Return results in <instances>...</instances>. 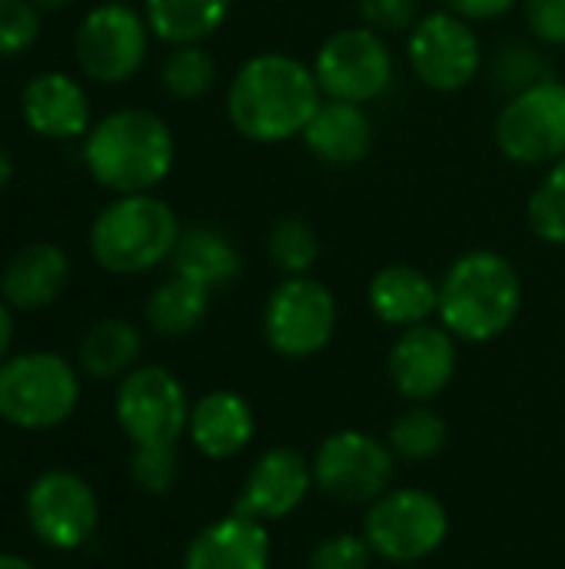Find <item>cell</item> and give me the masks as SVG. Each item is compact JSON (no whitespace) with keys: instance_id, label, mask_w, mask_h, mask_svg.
Listing matches in <instances>:
<instances>
[{"instance_id":"ab89813d","label":"cell","mask_w":565,"mask_h":569,"mask_svg":"<svg viewBox=\"0 0 565 569\" xmlns=\"http://www.w3.org/2000/svg\"><path fill=\"white\" fill-rule=\"evenodd\" d=\"M10 177H13V163H10V153L7 150H0V190L10 183Z\"/></svg>"},{"instance_id":"7c38bea8","label":"cell","mask_w":565,"mask_h":569,"mask_svg":"<svg viewBox=\"0 0 565 569\" xmlns=\"http://www.w3.org/2000/svg\"><path fill=\"white\" fill-rule=\"evenodd\" d=\"M396 457L363 430H343L323 440L313 460V483L340 503H376L393 480Z\"/></svg>"},{"instance_id":"5b68a950","label":"cell","mask_w":565,"mask_h":569,"mask_svg":"<svg viewBox=\"0 0 565 569\" xmlns=\"http://www.w3.org/2000/svg\"><path fill=\"white\" fill-rule=\"evenodd\" d=\"M80 380L70 360L50 350L17 353L0 363V420L20 430H50L70 420Z\"/></svg>"},{"instance_id":"60d3db41","label":"cell","mask_w":565,"mask_h":569,"mask_svg":"<svg viewBox=\"0 0 565 569\" xmlns=\"http://www.w3.org/2000/svg\"><path fill=\"white\" fill-rule=\"evenodd\" d=\"M40 10H60V7H67L70 0H33Z\"/></svg>"},{"instance_id":"8fae6325","label":"cell","mask_w":565,"mask_h":569,"mask_svg":"<svg viewBox=\"0 0 565 569\" xmlns=\"http://www.w3.org/2000/svg\"><path fill=\"white\" fill-rule=\"evenodd\" d=\"M150 27L147 17L130 10L127 3H100L93 7L73 40L80 70L97 83H123L147 60Z\"/></svg>"},{"instance_id":"e0dca14e","label":"cell","mask_w":565,"mask_h":569,"mask_svg":"<svg viewBox=\"0 0 565 569\" xmlns=\"http://www.w3.org/2000/svg\"><path fill=\"white\" fill-rule=\"evenodd\" d=\"M20 113L27 127L47 140H70L90 130V100L83 87L57 70L27 80Z\"/></svg>"},{"instance_id":"74e56055","label":"cell","mask_w":565,"mask_h":569,"mask_svg":"<svg viewBox=\"0 0 565 569\" xmlns=\"http://www.w3.org/2000/svg\"><path fill=\"white\" fill-rule=\"evenodd\" d=\"M13 307L7 300H0V363L7 360V350L13 343Z\"/></svg>"},{"instance_id":"f1b7e54d","label":"cell","mask_w":565,"mask_h":569,"mask_svg":"<svg viewBox=\"0 0 565 569\" xmlns=\"http://www.w3.org/2000/svg\"><path fill=\"white\" fill-rule=\"evenodd\" d=\"M266 253L286 277H306V270L320 260V237L303 217H283L266 237Z\"/></svg>"},{"instance_id":"484cf974","label":"cell","mask_w":565,"mask_h":569,"mask_svg":"<svg viewBox=\"0 0 565 569\" xmlns=\"http://www.w3.org/2000/svg\"><path fill=\"white\" fill-rule=\"evenodd\" d=\"M140 330L127 320H100L87 330L80 340V367L93 380H113L120 373H130L140 357Z\"/></svg>"},{"instance_id":"83f0119b","label":"cell","mask_w":565,"mask_h":569,"mask_svg":"<svg viewBox=\"0 0 565 569\" xmlns=\"http://www.w3.org/2000/svg\"><path fill=\"white\" fill-rule=\"evenodd\" d=\"M160 80L176 100H200L216 80V63L200 43H180L167 53Z\"/></svg>"},{"instance_id":"4316f807","label":"cell","mask_w":565,"mask_h":569,"mask_svg":"<svg viewBox=\"0 0 565 569\" xmlns=\"http://www.w3.org/2000/svg\"><path fill=\"white\" fill-rule=\"evenodd\" d=\"M446 447V420L426 407H413L400 413L390 427V450L400 460L420 463L436 457Z\"/></svg>"},{"instance_id":"603a6c76","label":"cell","mask_w":565,"mask_h":569,"mask_svg":"<svg viewBox=\"0 0 565 569\" xmlns=\"http://www.w3.org/2000/svg\"><path fill=\"white\" fill-rule=\"evenodd\" d=\"M170 260H173V273L190 277L206 290H220L240 277V253L233 240L216 227L183 230Z\"/></svg>"},{"instance_id":"3957f363","label":"cell","mask_w":565,"mask_h":569,"mask_svg":"<svg viewBox=\"0 0 565 569\" xmlns=\"http://www.w3.org/2000/svg\"><path fill=\"white\" fill-rule=\"evenodd\" d=\"M523 307V280L496 250L463 253L440 283L443 327L470 343H486L506 333Z\"/></svg>"},{"instance_id":"e575fe53","label":"cell","mask_w":565,"mask_h":569,"mask_svg":"<svg viewBox=\"0 0 565 569\" xmlns=\"http://www.w3.org/2000/svg\"><path fill=\"white\" fill-rule=\"evenodd\" d=\"M539 57L529 50V47H506L503 53H500V60H496V80L503 83V87H513L516 93L519 90H526V87H533V83H539V80H546V77H539Z\"/></svg>"},{"instance_id":"d4e9b609","label":"cell","mask_w":565,"mask_h":569,"mask_svg":"<svg viewBox=\"0 0 565 569\" xmlns=\"http://www.w3.org/2000/svg\"><path fill=\"white\" fill-rule=\"evenodd\" d=\"M210 293L213 290L200 287L196 280L173 273L150 293L147 320L160 337H186L203 323L210 310Z\"/></svg>"},{"instance_id":"1f68e13d","label":"cell","mask_w":565,"mask_h":569,"mask_svg":"<svg viewBox=\"0 0 565 569\" xmlns=\"http://www.w3.org/2000/svg\"><path fill=\"white\" fill-rule=\"evenodd\" d=\"M40 37V7L33 0H0V57L23 53Z\"/></svg>"},{"instance_id":"52a82bcc","label":"cell","mask_w":565,"mask_h":569,"mask_svg":"<svg viewBox=\"0 0 565 569\" xmlns=\"http://www.w3.org/2000/svg\"><path fill=\"white\" fill-rule=\"evenodd\" d=\"M496 143L523 167H543L565 157V83L546 77L513 93L496 117Z\"/></svg>"},{"instance_id":"7402d4cb","label":"cell","mask_w":565,"mask_h":569,"mask_svg":"<svg viewBox=\"0 0 565 569\" xmlns=\"http://www.w3.org/2000/svg\"><path fill=\"white\" fill-rule=\"evenodd\" d=\"M190 440L210 460L236 457L253 440V410L230 390L206 393L190 410Z\"/></svg>"},{"instance_id":"f546056e","label":"cell","mask_w":565,"mask_h":569,"mask_svg":"<svg viewBox=\"0 0 565 569\" xmlns=\"http://www.w3.org/2000/svg\"><path fill=\"white\" fill-rule=\"evenodd\" d=\"M529 227L546 243H565V157L549 163V173L529 197Z\"/></svg>"},{"instance_id":"cb8c5ba5","label":"cell","mask_w":565,"mask_h":569,"mask_svg":"<svg viewBox=\"0 0 565 569\" xmlns=\"http://www.w3.org/2000/svg\"><path fill=\"white\" fill-rule=\"evenodd\" d=\"M233 0H147V27L153 37L180 47L213 37Z\"/></svg>"},{"instance_id":"8992f818","label":"cell","mask_w":565,"mask_h":569,"mask_svg":"<svg viewBox=\"0 0 565 569\" xmlns=\"http://www.w3.org/2000/svg\"><path fill=\"white\" fill-rule=\"evenodd\" d=\"M450 520L443 503L426 490H386L366 517V543L390 563H416L440 550Z\"/></svg>"},{"instance_id":"ac0fdd59","label":"cell","mask_w":565,"mask_h":569,"mask_svg":"<svg viewBox=\"0 0 565 569\" xmlns=\"http://www.w3.org/2000/svg\"><path fill=\"white\" fill-rule=\"evenodd\" d=\"M270 537L260 520L230 513L193 537L183 569H266Z\"/></svg>"},{"instance_id":"9c48e42d","label":"cell","mask_w":565,"mask_h":569,"mask_svg":"<svg viewBox=\"0 0 565 569\" xmlns=\"http://www.w3.org/2000/svg\"><path fill=\"white\" fill-rule=\"evenodd\" d=\"M336 330V300L313 277L283 280L263 310L266 343L290 360H306L320 353Z\"/></svg>"},{"instance_id":"b9f144b4","label":"cell","mask_w":565,"mask_h":569,"mask_svg":"<svg viewBox=\"0 0 565 569\" xmlns=\"http://www.w3.org/2000/svg\"><path fill=\"white\" fill-rule=\"evenodd\" d=\"M107 3H127V0H107Z\"/></svg>"},{"instance_id":"836d02e7","label":"cell","mask_w":565,"mask_h":569,"mask_svg":"<svg viewBox=\"0 0 565 569\" xmlns=\"http://www.w3.org/2000/svg\"><path fill=\"white\" fill-rule=\"evenodd\" d=\"M416 0H360V17L366 20V27H373L376 33H396V30H413L416 17Z\"/></svg>"},{"instance_id":"d6a6232c","label":"cell","mask_w":565,"mask_h":569,"mask_svg":"<svg viewBox=\"0 0 565 569\" xmlns=\"http://www.w3.org/2000/svg\"><path fill=\"white\" fill-rule=\"evenodd\" d=\"M370 557L373 550L366 537L336 533L316 543V550L310 553V569H370Z\"/></svg>"},{"instance_id":"ba28073f","label":"cell","mask_w":565,"mask_h":569,"mask_svg":"<svg viewBox=\"0 0 565 569\" xmlns=\"http://www.w3.org/2000/svg\"><path fill=\"white\" fill-rule=\"evenodd\" d=\"M410 67L413 73L440 93H456L470 87L483 63V43L473 30V20L436 10L430 17H420L406 40Z\"/></svg>"},{"instance_id":"30bf717a","label":"cell","mask_w":565,"mask_h":569,"mask_svg":"<svg viewBox=\"0 0 565 569\" xmlns=\"http://www.w3.org/2000/svg\"><path fill=\"white\" fill-rule=\"evenodd\" d=\"M313 73L330 100L370 103L393 80V53L373 27H346L320 47Z\"/></svg>"},{"instance_id":"5bb4252c","label":"cell","mask_w":565,"mask_h":569,"mask_svg":"<svg viewBox=\"0 0 565 569\" xmlns=\"http://www.w3.org/2000/svg\"><path fill=\"white\" fill-rule=\"evenodd\" d=\"M27 520L43 547L77 550L97 533L100 507L87 480L67 470H47L27 490Z\"/></svg>"},{"instance_id":"6da1fadb","label":"cell","mask_w":565,"mask_h":569,"mask_svg":"<svg viewBox=\"0 0 565 569\" xmlns=\"http://www.w3.org/2000/svg\"><path fill=\"white\" fill-rule=\"evenodd\" d=\"M320 103L323 90L313 67L290 53L250 57L226 90L230 123L253 143H283L303 133Z\"/></svg>"},{"instance_id":"4fadbf2b","label":"cell","mask_w":565,"mask_h":569,"mask_svg":"<svg viewBox=\"0 0 565 569\" xmlns=\"http://www.w3.org/2000/svg\"><path fill=\"white\" fill-rule=\"evenodd\" d=\"M117 423L133 447L176 443L190 427L183 383L163 367H137L117 390Z\"/></svg>"},{"instance_id":"d590c367","label":"cell","mask_w":565,"mask_h":569,"mask_svg":"<svg viewBox=\"0 0 565 569\" xmlns=\"http://www.w3.org/2000/svg\"><path fill=\"white\" fill-rule=\"evenodd\" d=\"M529 30L553 47H565V0H523Z\"/></svg>"},{"instance_id":"ffe728a7","label":"cell","mask_w":565,"mask_h":569,"mask_svg":"<svg viewBox=\"0 0 565 569\" xmlns=\"http://www.w3.org/2000/svg\"><path fill=\"white\" fill-rule=\"evenodd\" d=\"M70 277V260L57 243L23 247L3 270L0 290L13 310H40L60 297Z\"/></svg>"},{"instance_id":"2e32d148","label":"cell","mask_w":565,"mask_h":569,"mask_svg":"<svg viewBox=\"0 0 565 569\" xmlns=\"http://www.w3.org/2000/svg\"><path fill=\"white\" fill-rule=\"evenodd\" d=\"M310 483H313V467L296 450H286V447L270 450L250 470L233 513L260 520V523L283 520L306 500Z\"/></svg>"},{"instance_id":"277c9868","label":"cell","mask_w":565,"mask_h":569,"mask_svg":"<svg viewBox=\"0 0 565 569\" xmlns=\"http://www.w3.org/2000/svg\"><path fill=\"white\" fill-rule=\"evenodd\" d=\"M180 233L170 203L153 193H127L97 213L90 227V253L107 273L137 277L170 260Z\"/></svg>"},{"instance_id":"4dcf8cb0","label":"cell","mask_w":565,"mask_h":569,"mask_svg":"<svg viewBox=\"0 0 565 569\" xmlns=\"http://www.w3.org/2000/svg\"><path fill=\"white\" fill-rule=\"evenodd\" d=\"M130 473L147 493H167L176 483L180 460L173 443H150V447H133L130 457Z\"/></svg>"},{"instance_id":"44dd1931","label":"cell","mask_w":565,"mask_h":569,"mask_svg":"<svg viewBox=\"0 0 565 569\" xmlns=\"http://www.w3.org/2000/svg\"><path fill=\"white\" fill-rule=\"evenodd\" d=\"M370 307L383 323L410 330L440 310V287L410 263H390L370 283Z\"/></svg>"},{"instance_id":"9a60e30c","label":"cell","mask_w":565,"mask_h":569,"mask_svg":"<svg viewBox=\"0 0 565 569\" xmlns=\"http://www.w3.org/2000/svg\"><path fill=\"white\" fill-rule=\"evenodd\" d=\"M456 373V343L446 327H410L390 350V380L410 400H433Z\"/></svg>"},{"instance_id":"7a4b0ae2","label":"cell","mask_w":565,"mask_h":569,"mask_svg":"<svg viewBox=\"0 0 565 569\" xmlns=\"http://www.w3.org/2000/svg\"><path fill=\"white\" fill-rule=\"evenodd\" d=\"M176 157L170 127L140 107H123L107 113L97 127L87 130L83 163L90 177L117 197L150 193L167 180Z\"/></svg>"},{"instance_id":"d6986e66","label":"cell","mask_w":565,"mask_h":569,"mask_svg":"<svg viewBox=\"0 0 565 569\" xmlns=\"http://www.w3.org/2000/svg\"><path fill=\"white\" fill-rule=\"evenodd\" d=\"M373 137L376 130L363 103L346 100H323L303 130L310 153L330 167H353L366 160V153L373 150Z\"/></svg>"},{"instance_id":"f35d334b","label":"cell","mask_w":565,"mask_h":569,"mask_svg":"<svg viewBox=\"0 0 565 569\" xmlns=\"http://www.w3.org/2000/svg\"><path fill=\"white\" fill-rule=\"evenodd\" d=\"M0 569H37L33 563H27L23 557H13V553H0Z\"/></svg>"},{"instance_id":"8d00e7d4","label":"cell","mask_w":565,"mask_h":569,"mask_svg":"<svg viewBox=\"0 0 565 569\" xmlns=\"http://www.w3.org/2000/svg\"><path fill=\"white\" fill-rule=\"evenodd\" d=\"M516 0H443L446 10L466 17V20H496L503 17Z\"/></svg>"}]
</instances>
